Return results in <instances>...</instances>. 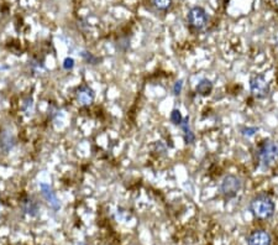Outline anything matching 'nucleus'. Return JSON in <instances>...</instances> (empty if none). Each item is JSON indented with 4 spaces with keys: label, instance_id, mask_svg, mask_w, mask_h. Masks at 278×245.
Here are the masks:
<instances>
[{
    "label": "nucleus",
    "instance_id": "1",
    "mask_svg": "<svg viewBox=\"0 0 278 245\" xmlns=\"http://www.w3.org/2000/svg\"><path fill=\"white\" fill-rule=\"evenodd\" d=\"M276 206L268 194L261 193L253 197L250 202V212L260 220H267L273 217Z\"/></svg>",
    "mask_w": 278,
    "mask_h": 245
},
{
    "label": "nucleus",
    "instance_id": "12",
    "mask_svg": "<svg viewBox=\"0 0 278 245\" xmlns=\"http://www.w3.org/2000/svg\"><path fill=\"white\" fill-rule=\"evenodd\" d=\"M196 91H197L198 94H200V96H203V97L209 96V94L213 92L212 81H209V79H205V78L202 79V81L197 84Z\"/></svg>",
    "mask_w": 278,
    "mask_h": 245
},
{
    "label": "nucleus",
    "instance_id": "5",
    "mask_svg": "<svg viewBox=\"0 0 278 245\" xmlns=\"http://www.w3.org/2000/svg\"><path fill=\"white\" fill-rule=\"evenodd\" d=\"M188 21L192 28H194L196 30H202L208 24V14L203 8L194 7L189 10Z\"/></svg>",
    "mask_w": 278,
    "mask_h": 245
},
{
    "label": "nucleus",
    "instance_id": "18",
    "mask_svg": "<svg viewBox=\"0 0 278 245\" xmlns=\"http://www.w3.org/2000/svg\"><path fill=\"white\" fill-rule=\"evenodd\" d=\"M83 57H84V60L88 62V63H91V64H96L97 62H98V58L94 57L91 54H88V52H83Z\"/></svg>",
    "mask_w": 278,
    "mask_h": 245
},
{
    "label": "nucleus",
    "instance_id": "14",
    "mask_svg": "<svg viewBox=\"0 0 278 245\" xmlns=\"http://www.w3.org/2000/svg\"><path fill=\"white\" fill-rule=\"evenodd\" d=\"M170 119L171 122H172L174 125H180V123L183 122V115L178 109H173L172 113L170 115Z\"/></svg>",
    "mask_w": 278,
    "mask_h": 245
},
{
    "label": "nucleus",
    "instance_id": "16",
    "mask_svg": "<svg viewBox=\"0 0 278 245\" xmlns=\"http://www.w3.org/2000/svg\"><path fill=\"white\" fill-rule=\"evenodd\" d=\"M256 132H257V128H244L241 130V134L244 135V137H247V138L253 137Z\"/></svg>",
    "mask_w": 278,
    "mask_h": 245
},
{
    "label": "nucleus",
    "instance_id": "3",
    "mask_svg": "<svg viewBox=\"0 0 278 245\" xmlns=\"http://www.w3.org/2000/svg\"><path fill=\"white\" fill-rule=\"evenodd\" d=\"M220 193L224 198L233 199L240 193L242 190V181L236 175H227L223 179L220 184Z\"/></svg>",
    "mask_w": 278,
    "mask_h": 245
},
{
    "label": "nucleus",
    "instance_id": "11",
    "mask_svg": "<svg viewBox=\"0 0 278 245\" xmlns=\"http://www.w3.org/2000/svg\"><path fill=\"white\" fill-rule=\"evenodd\" d=\"M14 143H15V140H14V137L11 132L9 131L3 132L2 137H0V147H2L4 151H9V150L14 146Z\"/></svg>",
    "mask_w": 278,
    "mask_h": 245
},
{
    "label": "nucleus",
    "instance_id": "9",
    "mask_svg": "<svg viewBox=\"0 0 278 245\" xmlns=\"http://www.w3.org/2000/svg\"><path fill=\"white\" fill-rule=\"evenodd\" d=\"M179 126L183 130V137H184L186 144H194V141H196V135L192 131L191 126H189V118L188 117L183 118V122L180 123Z\"/></svg>",
    "mask_w": 278,
    "mask_h": 245
},
{
    "label": "nucleus",
    "instance_id": "10",
    "mask_svg": "<svg viewBox=\"0 0 278 245\" xmlns=\"http://www.w3.org/2000/svg\"><path fill=\"white\" fill-rule=\"evenodd\" d=\"M22 211L25 212L26 214L34 217V215H36L38 212L37 202L34 198H31V197H28V198L22 201Z\"/></svg>",
    "mask_w": 278,
    "mask_h": 245
},
{
    "label": "nucleus",
    "instance_id": "17",
    "mask_svg": "<svg viewBox=\"0 0 278 245\" xmlns=\"http://www.w3.org/2000/svg\"><path fill=\"white\" fill-rule=\"evenodd\" d=\"M182 88H183V81H182V79H179V81H177L173 85V94H174V96H179L180 92H182Z\"/></svg>",
    "mask_w": 278,
    "mask_h": 245
},
{
    "label": "nucleus",
    "instance_id": "4",
    "mask_svg": "<svg viewBox=\"0 0 278 245\" xmlns=\"http://www.w3.org/2000/svg\"><path fill=\"white\" fill-rule=\"evenodd\" d=\"M250 90L255 98L265 99L270 94V83L263 75H253L250 78Z\"/></svg>",
    "mask_w": 278,
    "mask_h": 245
},
{
    "label": "nucleus",
    "instance_id": "15",
    "mask_svg": "<svg viewBox=\"0 0 278 245\" xmlns=\"http://www.w3.org/2000/svg\"><path fill=\"white\" fill-rule=\"evenodd\" d=\"M73 67H75V60H73L72 57H67L66 60L63 61V69L67 71L73 70Z\"/></svg>",
    "mask_w": 278,
    "mask_h": 245
},
{
    "label": "nucleus",
    "instance_id": "6",
    "mask_svg": "<svg viewBox=\"0 0 278 245\" xmlns=\"http://www.w3.org/2000/svg\"><path fill=\"white\" fill-rule=\"evenodd\" d=\"M76 98L78 100L79 104L83 105V107H88V105H90L94 102L96 94H94V91L91 90L89 85L82 84L77 88Z\"/></svg>",
    "mask_w": 278,
    "mask_h": 245
},
{
    "label": "nucleus",
    "instance_id": "7",
    "mask_svg": "<svg viewBox=\"0 0 278 245\" xmlns=\"http://www.w3.org/2000/svg\"><path fill=\"white\" fill-rule=\"evenodd\" d=\"M247 245H272V238L270 233L266 230H253L247 238Z\"/></svg>",
    "mask_w": 278,
    "mask_h": 245
},
{
    "label": "nucleus",
    "instance_id": "13",
    "mask_svg": "<svg viewBox=\"0 0 278 245\" xmlns=\"http://www.w3.org/2000/svg\"><path fill=\"white\" fill-rule=\"evenodd\" d=\"M173 4V0H153V5H155L156 9L158 10L166 11L168 10Z\"/></svg>",
    "mask_w": 278,
    "mask_h": 245
},
{
    "label": "nucleus",
    "instance_id": "8",
    "mask_svg": "<svg viewBox=\"0 0 278 245\" xmlns=\"http://www.w3.org/2000/svg\"><path fill=\"white\" fill-rule=\"evenodd\" d=\"M40 190H41V194H42L43 198L46 199V202L49 203L50 207H51L52 209H55V211L60 209V207H61L60 201H58L57 196L55 194V192L52 191V188L50 187V185L41 184L40 185Z\"/></svg>",
    "mask_w": 278,
    "mask_h": 245
},
{
    "label": "nucleus",
    "instance_id": "2",
    "mask_svg": "<svg viewBox=\"0 0 278 245\" xmlns=\"http://www.w3.org/2000/svg\"><path fill=\"white\" fill-rule=\"evenodd\" d=\"M256 159L260 167H270L278 160V143L270 139L261 141L256 149Z\"/></svg>",
    "mask_w": 278,
    "mask_h": 245
}]
</instances>
